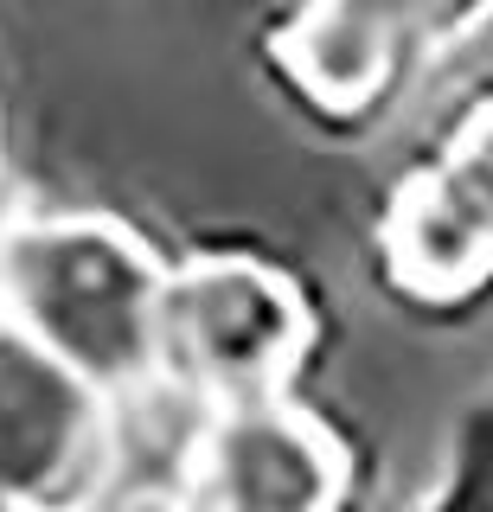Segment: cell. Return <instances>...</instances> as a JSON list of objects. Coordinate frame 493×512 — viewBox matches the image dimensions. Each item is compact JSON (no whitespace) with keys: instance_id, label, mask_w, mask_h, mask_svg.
Masks as SVG:
<instances>
[{"instance_id":"4","label":"cell","mask_w":493,"mask_h":512,"mask_svg":"<svg viewBox=\"0 0 493 512\" xmlns=\"http://www.w3.org/2000/svg\"><path fill=\"white\" fill-rule=\"evenodd\" d=\"M199 487L212 512H327L333 455L308 423L250 404L212 429Z\"/></svg>"},{"instance_id":"1","label":"cell","mask_w":493,"mask_h":512,"mask_svg":"<svg viewBox=\"0 0 493 512\" xmlns=\"http://www.w3.org/2000/svg\"><path fill=\"white\" fill-rule=\"evenodd\" d=\"M161 269L116 224L58 218L0 244V301L20 327L84 384L116 391L161 359Z\"/></svg>"},{"instance_id":"3","label":"cell","mask_w":493,"mask_h":512,"mask_svg":"<svg viewBox=\"0 0 493 512\" xmlns=\"http://www.w3.org/2000/svg\"><path fill=\"white\" fill-rule=\"evenodd\" d=\"M295 333V301L257 269L212 263L161 288V359L205 391L257 397L295 352Z\"/></svg>"},{"instance_id":"2","label":"cell","mask_w":493,"mask_h":512,"mask_svg":"<svg viewBox=\"0 0 493 512\" xmlns=\"http://www.w3.org/2000/svg\"><path fill=\"white\" fill-rule=\"evenodd\" d=\"M97 384L0 320V506L65 512L84 500L103 448Z\"/></svg>"},{"instance_id":"5","label":"cell","mask_w":493,"mask_h":512,"mask_svg":"<svg viewBox=\"0 0 493 512\" xmlns=\"http://www.w3.org/2000/svg\"><path fill=\"white\" fill-rule=\"evenodd\" d=\"M0 512H7V506H0Z\"/></svg>"}]
</instances>
